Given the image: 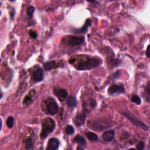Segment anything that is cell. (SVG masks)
<instances>
[{"label":"cell","mask_w":150,"mask_h":150,"mask_svg":"<svg viewBox=\"0 0 150 150\" xmlns=\"http://www.w3.org/2000/svg\"><path fill=\"white\" fill-rule=\"evenodd\" d=\"M29 35L33 39H36L37 37H38V35H37V33L33 30H30L29 32Z\"/></svg>","instance_id":"cell-25"},{"label":"cell","mask_w":150,"mask_h":150,"mask_svg":"<svg viewBox=\"0 0 150 150\" xmlns=\"http://www.w3.org/2000/svg\"><path fill=\"white\" fill-rule=\"evenodd\" d=\"M149 90H150V84H149V81L148 82L147 86L145 87V93H146V99L147 101L149 102Z\"/></svg>","instance_id":"cell-24"},{"label":"cell","mask_w":150,"mask_h":150,"mask_svg":"<svg viewBox=\"0 0 150 150\" xmlns=\"http://www.w3.org/2000/svg\"><path fill=\"white\" fill-rule=\"evenodd\" d=\"M47 112L50 115H55L59 110L58 105L56 100L52 97L47 98L44 101Z\"/></svg>","instance_id":"cell-5"},{"label":"cell","mask_w":150,"mask_h":150,"mask_svg":"<svg viewBox=\"0 0 150 150\" xmlns=\"http://www.w3.org/2000/svg\"><path fill=\"white\" fill-rule=\"evenodd\" d=\"M35 11V8L33 6H29L28 8L27 11H26V14H27L28 16L29 17V19H31L32 18Z\"/></svg>","instance_id":"cell-19"},{"label":"cell","mask_w":150,"mask_h":150,"mask_svg":"<svg viewBox=\"0 0 150 150\" xmlns=\"http://www.w3.org/2000/svg\"><path fill=\"white\" fill-rule=\"evenodd\" d=\"M149 45L148 46L146 50V55L148 57H149Z\"/></svg>","instance_id":"cell-27"},{"label":"cell","mask_w":150,"mask_h":150,"mask_svg":"<svg viewBox=\"0 0 150 150\" xmlns=\"http://www.w3.org/2000/svg\"><path fill=\"white\" fill-rule=\"evenodd\" d=\"M25 148L27 149H30L32 148L33 146V138L32 137H29L26 141H25Z\"/></svg>","instance_id":"cell-18"},{"label":"cell","mask_w":150,"mask_h":150,"mask_svg":"<svg viewBox=\"0 0 150 150\" xmlns=\"http://www.w3.org/2000/svg\"><path fill=\"white\" fill-rule=\"evenodd\" d=\"M91 19L89 18H87L85 22V23L84 24V25L80 29H74L73 30V32L75 33H85L86 32H87V29H88V27L90 26L91 25Z\"/></svg>","instance_id":"cell-13"},{"label":"cell","mask_w":150,"mask_h":150,"mask_svg":"<svg viewBox=\"0 0 150 150\" xmlns=\"http://www.w3.org/2000/svg\"><path fill=\"white\" fill-rule=\"evenodd\" d=\"M35 92V91L33 90H31L29 93L28 94H27L23 100V104H26V105H28V104H29L32 101V96L33 95V93Z\"/></svg>","instance_id":"cell-17"},{"label":"cell","mask_w":150,"mask_h":150,"mask_svg":"<svg viewBox=\"0 0 150 150\" xmlns=\"http://www.w3.org/2000/svg\"><path fill=\"white\" fill-rule=\"evenodd\" d=\"M60 66V63H57L56 61H55V60H53V61H50L49 62H46L44 64V69L46 70H50L52 69L59 67Z\"/></svg>","instance_id":"cell-14"},{"label":"cell","mask_w":150,"mask_h":150,"mask_svg":"<svg viewBox=\"0 0 150 150\" xmlns=\"http://www.w3.org/2000/svg\"><path fill=\"white\" fill-rule=\"evenodd\" d=\"M125 91L124 87L122 85L114 84L111 85L107 90V93L110 96H114L117 94H120L124 93Z\"/></svg>","instance_id":"cell-8"},{"label":"cell","mask_w":150,"mask_h":150,"mask_svg":"<svg viewBox=\"0 0 150 150\" xmlns=\"http://www.w3.org/2000/svg\"><path fill=\"white\" fill-rule=\"evenodd\" d=\"M53 93L55 96H56L60 101H64L68 96L67 91L64 88H54L53 90Z\"/></svg>","instance_id":"cell-9"},{"label":"cell","mask_w":150,"mask_h":150,"mask_svg":"<svg viewBox=\"0 0 150 150\" xmlns=\"http://www.w3.org/2000/svg\"><path fill=\"white\" fill-rule=\"evenodd\" d=\"M62 42L63 43L69 46H78L84 42V37L83 36L67 35L64 37Z\"/></svg>","instance_id":"cell-3"},{"label":"cell","mask_w":150,"mask_h":150,"mask_svg":"<svg viewBox=\"0 0 150 150\" xmlns=\"http://www.w3.org/2000/svg\"><path fill=\"white\" fill-rule=\"evenodd\" d=\"M6 124L7 127L9 128H13V124H14V118L11 116L9 117L6 120Z\"/></svg>","instance_id":"cell-21"},{"label":"cell","mask_w":150,"mask_h":150,"mask_svg":"<svg viewBox=\"0 0 150 150\" xmlns=\"http://www.w3.org/2000/svg\"><path fill=\"white\" fill-rule=\"evenodd\" d=\"M86 137L87 138L91 141H96L98 139V137L97 135L92 132H87L86 133Z\"/></svg>","instance_id":"cell-20"},{"label":"cell","mask_w":150,"mask_h":150,"mask_svg":"<svg viewBox=\"0 0 150 150\" xmlns=\"http://www.w3.org/2000/svg\"><path fill=\"white\" fill-rule=\"evenodd\" d=\"M44 73L43 69L39 66H36L33 68L32 71V78L35 82H39L43 80Z\"/></svg>","instance_id":"cell-6"},{"label":"cell","mask_w":150,"mask_h":150,"mask_svg":"<svg viewBox=\"0 0 150 150\" xmlns=\"http://www.w3.org/2000/svg\"><path fill=\"white\" fill-rule=\"evenodd\" d=\"M73 142L74 143H77L79 145V146H84L86 144V141L85 138L80 135H76L73 139Z\"/></svg>","instance_id":"cell-15"},{"label":"cell","mask_w":150,"mask_h":150,"mask_svg":"<svg viewBox=\"0 0 150 150\" xmlns=\"http://www.w3.org/2000/svg\"><path fill=\"white\" fill-rule=\"evenodd\" d=\"M88 127H90L92 129L100 131L101 130L105 129L109 127H111V124H110V122L107 121L93 120V121H88Z\"/></svg>","instance_id":"cell-4"},{"label":"cell","mask_w":150,"mask_h":150,"mask_svg":"<svg viewBox=\"0 0 150 150\" xmlns=\"http://www.w3.org/2000/svg\"><path fill=\"white\" fill-rule=\"evenodd\" d=\"M115 136V131L114 129H110L104 132L102 134V139L105 142H110L112 141Z\"/></svg>","instance_id":"cell-12"},{"label":"cell","mask_w":150,"mask_h":150,"mask_svg":"<svg viewBox=\"0 0 150 150\" xmlns=\"http://www.w3.org/2000/svg\"><path fill=\"white\" fill-rule=\"evenodd\" d=\"M70 64L78 70H90L99 66L102 60L100 57L87 54H78L74 56L69 60Z\"/></svg>","instance_id":"cell-1"},{"label":"cell","mask_w":150,"mask_h":150,"mask_svg":"<svg viewBox=\"0 0 150 150\" xmlns=\"http://www.w3.org/2000/svg\"><path fill=\"white\" fill-rule=\"evenodd\" d=\"M67 105L72 108H75L77 104V101L76 98L73 96H70L67 100Z\"/></svg>","instance_id":"cell-16"},{"label":"cell","mask_w":150,"mask_h":150,"mask_svg":"<svg viewBox=\"0 0 150 150\" xmlns=\"http://www.w3.org/2000/svg\"><path fill=\"white\" fill-rule=\"evenodd\" d=\"M124 115L131 122H132L134 124H135V125L142 128L144 130H148V127L142 122H141V121L138 120V119H137L134 116H133L132 114H131L130 113L128 112H125L124 113Z\"/></svg>","instance_id":"cell-7"},{"label":"cell","mask_w":150,"mask_h":150,"mask_svg":"<svg viewBox=\"0 0 150 150\" xmlns=\"http://www.w3.org/2000/svg\"><path fill=\"white\" fill-rule=\"evenodd\" d=\"M59 145L60 142L58 139L56 138H52L49 139L46 149L47 150H56L59 148Z\"/></svg>","instance_id":"cell-10"},{"label":"cell","mask_w":150,"mask_h":150,"mask_svg":"<svg viewBox=\"0 0 150 150\" xmlns=\"http://www.w3.org/2000/svg\"><path fill=\"white\" fill-rule=\"evenodd\" d=\"M86 115L84 113H78L74 118V123L77 127L82 125L86 121Z\"/></svg>","instance_id":"cell-11"},{"label":"cell","mask_w":150,"mask_h":150,"mask_svg":"<svg viewBox=\"0 0 150 150\" xmlns=\"http://www.w3.org/2000/svg\"><path fill=\"white\" fill-rule=\"evenodd\" d=\"M131 101L132 102H133V103H134L138 104V105H139V104H141V98H139V96H138L137 95H135V94L132 96V97H131Z\"/></svg>","instance_id":"cell-22"},{"label":"cell","mask_w":150,"mask_h":150,"mask_svg":"<svg viewBox=\"0 0 150 150\" xmlns=\"http://www.w3.org/2000/svg\"><path fill=\"white\" fill-rule=\"evenodd\" d=\"M65 132L67 135H72L74 132V129L71 125H68L65 128Z\"/></svg>","instance_id":"cell-23"},{"label":"cell","mask_w":150,"mask_h":150,"mask_svg":"<svg viewBox=\"0 0 150 150\" xmlns=\"http://www.w3.org/2000/svg\"><path fill=\"white\" fill-rule=\"evenodd\" d=\"M56 127L54 120L50 117H46L42 121V129L40 137L42 139H45L51 132L53 131Z\"/></svg>","instance_id":"cell-2"},{"label":"cell","mask_w":150,"mask_h":150,"mask_svg":"<svg viewBox=\"0 0 150 150\" xmlns=\"http://www.w3.org/2000/svg\"><path fill=\"white\" fill-rule=\"evenodd\" d=\"M144 146H145L144 143L143 142H142V141H140L137 144V149H139V150H142V149H143L144 148Z\"/></svg>","instance_id":"cell-26"}]
</instances>
